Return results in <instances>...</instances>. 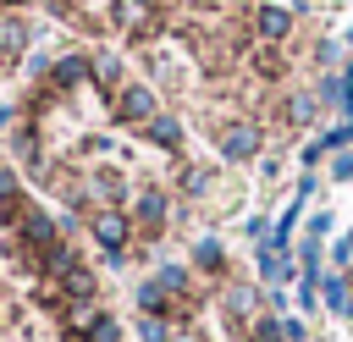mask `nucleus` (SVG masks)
<instances>
[{
    "mask_svg": "<svg viewBox=\"0 0 353 342\" xmlns=\"http://www.w3.org/2000/svg\"><path fill=\"white\" fill-rule=\"evenodd\" d=\"M116 121L149 127V121H154V88H143V83H127V88L116 94Z\"/></svg>",
    "mask_w": 353,
    "mask_h": 342,
    "instance_id": "f257e3e1",
    "label": "nucleus"
},
{
    "mask_svg": "<svg viewBox=\"0 0 353 342\" xmlns=\"http://www.w3.org/2000/svg\"><path fill=\"white\" fill-rule=\"evenodd\" d=\"M88 226H94V243H99V248H110V254H121V248H127V237H132V221H127L121 210H94V221H88Z\"/></svg>",
    "mask_w": 353,
    "mask_h": 342,
    "instance_id": "f03ea898",
    "label": "nucleus"
},
{
    "mask_svg": "<svg viewBox=\"0 0 353 342\" xmlns=\"http://www.w3.org/2000/svg\"><path fill=\"white\" fill-rule=\"evenodd\" d=\"M99 320H105V309H99L94 298H77V303H66V309H61V331H66L72 342H88Z\"/></svg>",
    "mask_w": 353,
    "mask_h": 342,
    "instance_id": "7ed1b4c3",
    "label": "nucleus"
},
{
    "mask_svg": "<svg viewBox=\"0 0 353 342\" xmlns=\"http://www.w3.org/2000/svg\"><path fill=\"white\" fill-rule=\"evenodd\" d=\"M17 232H22V243H28L33 254H44V248L61 243V232H55V221H50L44 210H22V215H17Z\"/></svg>",
    "mask_w": 353,
    "mask_h": 342,
    "instance_id": "20e7f679",
    "label": "nucleus"
},
{
    "mask_svg": "<svg viewBox=\"0 0 353 342\" xmlns=\"http://www.w3.org/2000/svg\"><path fill=\"white\" fill-rule=\"evenodd\" d=\"M254 33H259L265 44H281V39L292 33V11H287V6H259V11H254Z\"/></svg>",
    "mask_w": 353,
    "mask_h": 342,
    "instance_id": "39448f33",
    "label": "nucleus"
},
{
    "mask_svg": "<svg viewBox=\"0 0 353 342\" xmlns=\"http://www.w3.org/2000/svg\"><path fill=\"white\" fill-rule=\"evenodd\" d=\"M254 149H259V127H254V121H237V127L221 132V154H226V160H248Z\"/></svg>",
    "mask_w": 353,
    "mask_h": 342,
    "instance_id": "423d86ee",
    "label": "nucleus"
},
{
    "mask_svg": "<svg viewBox=\"0 0 353 342\" xmlns=\"http://www.w3.org/2000/svg\"><path fill=\"white\" fill-rule=\"evenodd\" d=\"M138 303H143V314H160V320H165V314H182V309H188V298H171V292H165L160 281H143V287H138Z\"/></svg>",
    "mask_w": 353,
    "mask_h": 342,
    "instance_id": "0eeeda50",
    "label": "nucleus"
},
{
    "mask_svg": "<svg viewBox=\"0 0 353 342\" xmlns=\"http://www.w3.org/2000/svg\"><path fill=\"white\" fill-rule=\"evenodd\" d=\"M149 22H154L149 0H116V28L121 33H149Z\"/></svg>",
    "mask_w": 353,
    "mask_h": 342,
    "instance_id": "6e6552de",
    "label": "nucleus"
},
{
    "mask_svg": "<svg viewBox=\"0 0 353 342\" xmlns=\"http://www.w3.org/2000/svg\"><path fill=\"white\" fill-rule=\"evenodd\" d=\"M61 292H66V303H77V298H94V292H99V276H94L88 265H72V270L61 276Z\"/></svg>",
    "mask_w": 353,
    "mask_h": 342,
    "instance_id": "1a4fd4ad",
    "label": "nucleus"
},
{
    "mask_svg": "<svg viewBox=\"0 0 353 342\" xmlns=\"http://www.w3.org/2000/svg\"><path fill=\"white\" fill-rule=\"evenodd\" d=\"M28 50V22L17 11H0V55H22Z\"/></svg>",
    "mask_w": 353,
    "mask_h": 342,
    "instance_id": "9d476101",
    "label": "nucleus"
},
{
    "mask_svg": "<svg viewBox=\"0 0 353 342\" xmlns=\"http://www.w3.org/2000/svg\"><path fill=\"white\" fill-rule=\"evenodd\" d=\"M320 298H325V309L353 314V287H347V276H320Z\"/></svg>",
    "mask_w": 353,
    "mask_h": 342,
    "instance_id": "9b49d317",
    "label": "nucleus"
},
{
    "mask_svg": "<svg viewBox=\"0 0 353 342\" xmlns=\"http://www.w3.org/2000/svg\"><path fill=\"white\" fill-rule=\"evenodd\" d=\"M143 232H154L160 221H165V193L160 188H149V193H138V215H132Z\"/></svg>",
    "mask_w": 353,
    "mask_h": 342,
    "instance_id": "f8f14e48",
    "label": "nucleus"
},
{
    "mask_svg": "<svg viewBox=\"0 0 353 342\" xmlns=\"http://www.w3.org/2000/svg\"><path fill=\"white\" fill-rule=\"evenodd\" d=\"M226 314L243 325V314H259V292L254 287H226Z\"/></svg>",
    "mask_w": 353,
    "mask_h": 342,
    "instance_id": "ddd939ff",
    "label": "nucleus"
},
{
    "mask_svg": "<svg viewBox=\"0 0 353 342\" xmlns=\"http://www.w3.org/2000/svg\"><path fill=\"white\" fill-rule=\"evenodd\" d=\"M259 276H265V281H292V259H287L281 248H265V254H259Z\"/></svg>",
    "mask_w": 353,
    "mask_h": 342,
    "instance_id": "4468645a",
    "label": "nucleus"
},
{
    "mask_svg": "<svg viewBox=\"0 0 353 342\" xmlns=\"http://www.w3.org/2000/svg\"><path fill=\"white\" fill-rule=\"evenodd\" d=\"M149 143H160V149H176V138H182V127H176V116H154L149 127Z\"/></svg>",
    "mask_w": 353,
    "mask_h": 342,
    "instance_id": "2eb2a0df",
    "label": "nucleus"
},
{
    "mask_svg": "<svg viewBox=\"0 0 353 342\" xmlns=\"http://www.w3.org/2000/svg\"><path fill=\"white\" fill-rule=\"evenodd\" d=\"M248 342H287V331H281L276 314H254L248 320Z\"/></svg>",
    "mask_w": 353,
    "mask_h": 342,
    "instance_id": "dca6fc26",
    "label": "nucleus"
},
{
    "mask_svg": "<svg viewBox=\"0 0 353 342\" xmlns=\"http://www.w3.org/2000/svg\"><path fill=\"white\" fill-rule=\"evenodd\" d=\"M50 72H55V88H72V83L83 77V55H55Z\"/></svg>",
    "mask_w": 353,
    "mask_h": 342,
    "instance_id": "f3484780",
    "label": "nucleus"
},
{
    "mask_svg": "<svg viewBox=\"0 0 353 342\" xmlns=\"http://www.w3.org/2000/svg\"><path fill=\"white\" fill-rule=\"evenodd\" d=\"M94 83H99V88H116V83H121V61H116V55H94Z\"/></svg>",
    "mask_w": 353,
    "mask_h": 342,
    "instance_id": "a211bd4d",
    "label": "nucleus"
},
{
    "mask_svg": "<svg viewBox=\"0 0 353 342\" xmlns=\"http://www.w3.org/2000/svg\"><path fill=\"white\" fill-rule=\"evenodd\" d=\"M193 259H199V270H221V259H226V254H221V243H215V237H199V243H193Z\"/></svg>",
    "mask_w": 353,
    "mask_h": 342,
    "instance_id": "6ab92c4d",
    "label": "nucleus"
},
{
    "mask_svg": "<svg viewBox=\"0 0 353 342\" xmlns=\"http://www.w3.org/2000/svg\"><path fill=\"white\" fill-rule=\"evenodd\" d=\"M154 281H160L171 298H188V270H182V265H160V276H154Z\"/></svg>",
    "mask_w": 353,
    "mask_h": 342,
    "instance_id": "aec40b11",
    "label": "nucleus"
},
{
    "mask_svg": "<svg viewBox=\"0 0 353 342\" xmlns=\"http://www.w3.org/2000/svg\"><path fill=\"white\" fill-rule=\"evenodd\" d=\"M138 336H143V342H171V325H165L160 314H143V325H138Z\"/></svg>",
    "mask_w": 353,
    "mask_h": 342,
    "instance_id": "412c9836",
    "label": "nucleus"
},
{
    "mask_svg": "<svg viewBox=\"0 0 353 342\" xmlns=\"http://www.w3.org/2000/svg\"><path fill=\"white\" fill-rule=\"evenodd\" d=\"M182 188L199 199V193H210V171H182Z\"/></svg>",
    "mask_w": 353,
    "mask_h": 342,
    "instance_id": "4be33fe9",
    "label": "nucleus"
},
{
    "mask_svg": "<svg viewBox=\"0 0 353 342\" xmlns=\"http://www.w3.org/2000/svg\"><path fill=\"white\" fill-rule=\"evenodd\" d=\"M287 116H292V121H309V116H314V99H292Z\"/></svg>",
    "mask_w": 353,
    "mask_h": 342,
    "instance_id": "5701e85b",
    "label": "nucleus"
},
{
    "mask_svg": "<svg viewBox=\"0 0 353 342\" xmlns=\"http://www.w3.org/2000/svg\"><path fill=\"white\" fill-rule=\"evenodd\" d=\"M259 72H265V77H276V72H281V55H276V50H265V55H259Z\"/></svg>",
    "mask_w": 353,
    "mask_h": 342,
    "instance_id": "b1692460",
    "label": "nucleus"
},
{
    "mask_svg": "<svg viewBox=\"0 0 353 342\" xmlns=\"http://www.w3.org/2000/svg\"><path fill=\"white\" fill-rule=\"evenodd\" d=\"M331 177H353V154H336L331 160Z\"/></svg>",
    "mask_w": 353,
    "mask_h": 342,
    "instance_id": "393cba45",
    "label": "nucleus"
},
{
    "mask_svg": "<svg viewBox=\"0 0 353 342\" xmlns=\"http://www.w3.org/2000/svg\"><path fill=\"white\" fill-rule=\"evenodd\" d=\"M0 199H6V204L17 199V177H11V171H0Z\"/></svg>",
    "mask_w": 353,
    "mask_h": 342,
    "instance_id": "a878e982",
    "label": "nucleus"
},
{
    "mask_svg": "<svg viewBox=\"0 0 353 342\" xmlns=\"http://www.w3.org/2000/svg\"><path fill=\"white\" fill-rule=\"evenodd\" d=\"M336 259H342V265H347V259H353V232H347V237H342V243H336Z\"/></svg>",
    "mask_w": 353,
    "mask_h": 342,
    "instance_id": "bb28decb",
    "label": "nucleus"
},
{
    "mask_svg": "<svg viewBox=\"0 0 353 342\" xmlns=\"http://www.w3.org/2000/svg\"><path fill=\"white\" fill-rule=\"evenodd\" d=\"M171 342H199V336H193V331H176V336H171Z\"/></svg>",
    "mask_w": 353,
    "mask_h": 342,
    "instance_id": "cd10ccee",
    "label": "nucleus"
},
{
    "mask_svg": "<svg viewBox=\"0 0 353 342\" xmlns=\"http://www.w3.org/2000/svg\"><path fill=\"white\" fill-rule=\"evenodd\" d=\"M199 6H215V0H199Z\"/></svg>",
    "mask_w": 353,
    "mask_h": 342,
    "instance_id": "c85d7f7f",
    "label": "nucleus"
},
{
    "mask_svg": "<svg viewBox=\"0 0 353 342\" xmlns=\"http://www.w3.org/2000/svg\"><path fill=\"white\" fill-rule=\"evenodd\" d=\"M298 6H303V0H298Z\"/></svg>",
    "mask_w": 353,
    "mask_h": 342,
    "instance_id": "c756f323",
    "label": "nucleus"
}]
</instances>
